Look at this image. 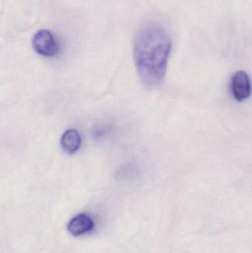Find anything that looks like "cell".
<instances>
[{
    "mask_svg": "<svg viewBox=\"0 0 252 253\" xmlns=\"http://www.w3.org/2000/svg\"><path fill=\"white\" fill-rule=\"evenodd\" d=\"M171 49L170 36L159 25H146L136 34L133 56L139 78L145 87L155 89L162 84Z\"/></svg>",
    "mask_w": 252,
    "mask_h": 253,
    "instance_id": "cell-1",
    "label": "cell"
},
{
    "mask_svg": "<svg viewBox=\"0 0 252 253\" xmlns=\"http://www.w3.org/2000/svg\"><path fill=\"white\" fill-rule=\"evenodd\" d=\"M33 47L40 56L53 57L60 52V44L51 31L41 29L33 37Z\"/></svg>",
    "mask_w": 252,
    "mask_h": 253,
    "instance_id": "cell-2",
    "label": "cell"
},
{
    "mask_svg": "<svg viewBox=\"0 0 252 253\" xmlns=\"http://www.w3.org/2000/svg\"><path fill=\"white\" fill-rule=\"evenodd\" d=\"M234 97L238 102H243L250 97L252 87L250 77L244 71H239L234 74L231 83Z\"/></svg>",
    "mask_w": 252,
    "mask_h": 253,
    "instance_id": "cell-3",
    "label": "cell"
},
{
    "mask_svg": "<svg viewBox=\"0 0 252 253\" xmlns=\"http://www.w3.org/2000/svg\"><path fill=\"white\" fill-rule=\"evenodd\" d=\"M68 228L72 236H81L93 230L94 221L87 214H80L71 220Z\"/></svg>",
    "mask_w": 252,
    "mask_h": 253,
    "instance_id": "cell-4",
    "label": "cell"
},
{
    "mask_svg": "<svg viewBox=\"0 0 252 253\" xmlns=\"http://www.w3.org/2000/svg\"><path fill=\"white\" fill-rule=\"evenodd\" d=\"M81 138L79 132L75 129L65 131L61 138V147L68 154H73L81 147Z\"/></svg>",
    "mask_w": 252,
    "mask_h": 253,
    "instance_id": "cell-5",
    "label": "cell"
}]
</instances>
